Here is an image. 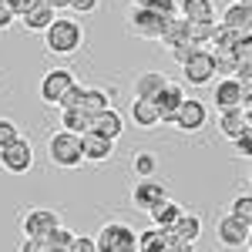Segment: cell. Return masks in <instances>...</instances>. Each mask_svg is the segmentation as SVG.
<instances>
[{
  "instance_id": "f35d334b",
  "label": "cell",
  "mask_w": 252,
  "mask_h": 252,
  "mask_svg": "<svg viewBox=\"0 0 252 252\" xmlns=\"http://www.w3.org/2000/svg\"><path fill=\"white\" fill-rule=\"evenodd\" d=\"M232 145H235V152H239L242 158H252V125H246V131L235 138Z\"/></svg>"
},
{
  "instance_id": "e575fe53",
  "label": "cell",
  "mask_w": 252,
  "mask_h": 252,
  "mask_svg": "<svg viewBox=\"0 0 252 252\" xmlns=\"http://www.w3.org/2000/svg\"><path fill=\"white\" fill-rule=\"evenodd\" d=\"M232 54L239 58V64H252V34H242V37L235 40Z\"/></svg>"
},
{
  "instance_id": "ffe728a7",
  "label": "cell",
  "mask_w": 252,
  "mask_h": 252,
  "mask_svg": "<svg viewBox=\"0 0 252 252\" xmlns=\"http://www.w3.org/2000/svg\"><path fill=\"white\" fill-rule=\"evenodd\" d=\"M91 125H94V118L84 108H61V128H67L74 135H84V131H91Z\"/></svg>"
},
{
  "instance_id": "e0dca14e",
  "label": "cell",
  "mask_w": 252,
  "mask_h": 252,
  "mask_svg": "<svg viewBox=\"0 0 252 252\" xmlns=\"http://www.w3.org/2000/svg\"><path fill=\"white\" fill-rule=\"evenodd\" d=\"M219 24H225V27H229V31H235L239 37H242V34H252V14L242 7V3H239V0H235V3H229V7L222 10V20H219Z\"/></svg>"
},
{
  "instance_id": "ba28073f",
  "label": "cell",
  "mask_w": 252,
  "mask_h": 252,
  "mask_svg": "<svg viewBox=\"0 0 252 252\" xmlns=\"http://www.w3.org/2000/svg\"><path fill=\"white\" fill-rule=\"evenodd\" d=\"M74 84V74L67 67H54L40 78V101L44 104H61V97L67 94V88Z\"/></svg>"
},
{
  "instance_id": "b9f144b4",
  "label": "cell",
  "mask_w": 252,
  "mask_h": 252,
  "mask_svg": "<svg viewBox=\"0 0 252 252\" xmlns=\"http://www.w3.org/2000/svg\"><path fill=\"white\" fill-rule=\"evenodd\" d=\"M168 252H195V242H192V239H182V235L168 232Z\"/></svg>"
},
{
  "instance_id": "f6af8a7d",
  "label": "cell",
  "mask_w": 252,
  "mask_h": 252,
  "mask_svg": "<svg viewBox=\"0 0 252 252\" xmlns=\"http://www.w3.org/2000/svg\"><path fill=\"white\" fill-rule=\"evenodd\" d=\"M242 108H246V111L252 108V81H249V84H242Z\"/></svg>"
},
{
  "instance_id": "f1b7e54d",
  "label": "cell",
  "mask_w": 252,
  "mask_h": 252,
  "mask_svg": "<svg viewBox=\"0 0 252 252\" xmlns=\"http://www.w3.org/2000/svg\"><path fill=\"white\" fill-rule=\"evenodd\" d=\"M47 249L51 252H74V232L58 225L54 232H47Z\"/></svg>"
},
{
  "instance_id": "74e56055",
  "label": "cell",
  "mask_w": 252,
  "mask_h": 252,
  "mask_svg": "<svg viewBox=\"0 0 252 252\" xmlns=\"http://www.w3.org/2000/svg\"><path fill=\"white\" fill-rule=\"evenodd\" d=\"M20 252H51L47 249V235H24Z\"/></svg>"
},
{
  "instance_id": "4316f807",
  "label": "cell",
  "mask_w": 252,
  "mask_h": 252,
  "mask_svg": "<svg viewBox=\"0 0 252 252\" xmlns=\"http://www.w3.org/2000/svg\"><path fill=\"white\" fill-rule=\"evenodd\" d=\"M212 54H215V78H235L239 58L232 54V47H219V51H212Z\"/></svg>"
},
{
  "instance_id": "4fadbf2b",
  "label": "cell",
  "mask_w": 252,
  "mask_h": 252,
  "mask_svg": "<svg viewBox=\"0 0 252 252\" xmlns=\"http://www.w3.org/2000/svg\"><path fill=\"white\" fill-rule=\"evenodd\" d=\"M131 121H135V128L141 131H152L161 125V111H158L155 97H135L131 101Z\"/></svg>"
},
{
  "instance_id": "ab89813d",
  "label": "cell",
  "mask_w": 252,
  "mask_h": 252,
  "mask_svg": "<svg viewBox=\"0 0 252 252\" xmlns=\"http://www.w3.org/2000/svg\"><path fill=\"white\" fill-rule=\"evenodd\" d=\"M148 7H155V14L165 17V20L178 17V3H175V0H155V3H148Z\"/></svg>"
},
{
  "instance_id": "7402d4cb",
  "label": "cell",
  "mask_w": 252,
  "mask_h": 252,
  "mask_svg": "<svg viewBox=\"0 0 252 252\" xmlns=\"http://www.w3.org/2000/svg\"><path fill=\"white\" fill-rule=\"evenodd\" d=\"M178 14L195 24V20H215V3L212 0H182L178 3Z\"/></svg>"
},
{
  "instance_id": "3957f363",
  "label": "cell",
  "mask_w": 252,
  "mask_h": 252,
  "mask_svg": "<svg viewBox=\"0 0 252 252\" xmlns=\"http://www.w3.org/2000/svg\"><path fill=\"white\" fill-rule=\"evenodd\" d=\"M97 252H138V229L128 222H104L94 235Z\"/></svg>"
},
{
  "instance_id": "52a82bcc",
  "label": "cell",
  "mask_w": 252,
  "mask_h": 252,
  "mask_svg": "<svg viewBox=\"0 0 252 252\" xmlns=\"http://www.w3.org/2000/svg\"><path fill=\"white\" fill-rule=\"evenodd\" d=\"M215 239H219L222 249H242L246 239H249V225L229 212V215H222V219L215 222Z\"/></svg>"
},
{
  "instance_id": "f546056e",
  "label": "cell",
  "mask_w": 252,
  "mask_h": 252,
  "mask_svg": "<svg viewBox=\"0 0 252 252\" xmlns=\"http://www.w3.org/2000/svg\"><path fill=\"white\" fill-rule=\"evenodd\" d=\"M131 172H135V178H152V175L158 172V161L152 152H138L135 158H131Z\"/></svg>"
},
{
  "instance_id": "4dcf8cb0",
  "label": "cell",
  "mask_w": 252,
  "mask_h": 252,
  "mask_svg": "<svg viewBox=\"0 0 252 252\" xmlns=\"http://www.w3.org/2000/svg\"><path fill=\"white\" fill-rule=\"evenodd\" d=\"M229 212H232L235 219H242V222L252 229V195H235L232 205H229Z\"/></svg>"
},
{
  "instance_id": "c3c4849f",
  "label": "cell",
  "mask_w": 252,
  "mask_h": 252,
  "mask_svg": "<svg viewBox=\"0 0 252 252\" xmlns=\"http://www.w3.org/2000/svg\"><path fill=\"white\" fill-rule=\"evenodd\" d=\"M239 3H242V7H246V10L252 14V0H239Z\"/></svg>"
},
{
  "instance_id": "8fae6325",
  "label": "cell",
  "mask_w": 252,
  "mask_h": 252,
  "mask_svg": "<svg viewBox=\"0 0 252 252\" xmlns=\"http://www.w3.org/2000/svg\"><path fill=\"white\" fill-rule=\"evenodd\" d=\"M81 152H84V161H94V165H101V161H111V155H115V138L101 135V131H84L81 135Z\"/></svg>"
},
{
  "instance_id": "60d3db41",
  "label": "cell",
  "mask_w": 252,
  "mask_h": 252,
  "mask_svg": "<svg viewBox=\"0 0 252 252\" xmlns=\"http://www.w3.org/2000/svg\"><path fill=\"white\" fill-rule=\"evenodd\" d=\"M14 20H20V17H17V10L10 7V0H0V31L14 27Z\"/></svg>"
},
{
  "instance_id": "d590c367",
  "label": "cell",
  "mask_w": 252,
  "mask_h": 252,
  "mask_svg": "<svg viewBox=\"0 0 252 252\" xmlns=\"http://www.w3.org/2000/svg\"><path fill=\"white\" fill-rule=\"evenodd\" d=\"M198 47H202V44H195L192 37H185V40H182V44H175V47H172V58L178 61V64H185V61L192 58V54H195V51H198Z\"/></svg>"
},
{
  "instance_id": "7a4b0ae2",
  "label": "cell",
  "mask_w": 252,
  "mask_h": 252,
  "mask_svg": "<svg viewBox=\"0 0 252 252\" xmlns=\"http://www.w3.org/2000/svg\"><path fill=\"white\" fill-rule=\"evenodd\" d=\"M47 158H51V165H58V168H78L81 161H84V152H81V135L74 131H67V128H61L51 135L47 141Z\"/></svg>"
},
{
  "instance_id": "484cf974",
  "label": "cell",
  "mask_w": 252,
  "mask_h": 252,
  "mask_svg": "<svg viewBox=\"0 0 252 252\" xmlns=\"http://www.w3.org/2000/svg\"><path fill=\"white\" fill-rule=\"evenodd\" d=\"M185 37H189V20L178 14V17H172L168 24H165V31H161V37H158V40H161V44L172 51L175 44H182Z\"/></svg>"
},
{
  "instance_id": "d6a6232c",
  "label": "cell",
  "mask_w": 252,
  "mask_h": 252,
  "mask_svg": "<svg viewBox=\"0 0 252 252\" xmlns=\"http://www.w3.org/2000/svg\"><path fill=\"white\" fill-rule=\"evenodd\" d=\"M84 91H88V88L74 81V84L67 88V94L61 97V104H58V108H81V104H84Z\"/></svg>"
},
{
  "instance_id": "d4e9b609",
  "label": "cell",
  "mask_w": 252,
  "mask_h": 252,
  "mask_svg": "<svg viewBox=\"0 0 252 252\" xmlns=\"http://www.w3.org/2000/svg\"><path fill=\"white\" fill-rule=\"evenodd\" d=\"M172 235H182V239H192V242H198V235H202V219L195 212H182L178 219H175V225L168 229Z\"/></svg>"
},
{
  "instance_id": "7bdbcfd3",
  "label": "cell",
  "mask_w": 252,
  "mask_h": 252,
  "mask_svg": "<svg viewBox=\"0 0 252 252\" xmlns=\"http://www.w3.org/2000/svg\"><path fill=\"white\" fill-rule=\"evenodd\" d=\"M97 3H101V0H71V10H78V14H94Z\"/></svg>"
},
{
  "instance_id": "44dd1931",
  "label": "cell",
  "mask_w": 252,
  "mask_h": 252,
  "mask_svg": "<svg viewBox=\"0 0 252 252\" xmlns=\"http://www.w3.org/2000/svg\"><path fill=\"white\" fill-rule=\"evenodd\" d=\"M94 131H101V135H108V138H121L125 135V118L118 115L115 108H108V111H101V115H94V125H91Z\"/></svg>"
},
{
  "instance_id": "6da1fadb",
  "label": "cell",
  "mask_w": 252,
  "mask_h": 252,
  "mask_svg": "<svg viewBox=\"0 0 252 252\" xmlns=\"http://www.w3.org/2000/svg\"><path fill=\"white\" fill-rule=\"evenodd\" d=\"M84 44V27L74 17H54L51 27L44 31V47L51 54H74Z\"/></svg>"
},
{
  "instance_id": "9a60e30c",
  "label": "cell",
  "mask_w": 252,
  "mask_h": 252,
  "mask_svg": "<svg viewBox=\"0 0 252 252\" xmlns=\"http://www.w3.org/2000/svg\"><path fill=\"white\" fill-rule=\"evenodd\" d=\"M182 101H185V91H182V84H172V81L155 94V104H158V111H161V125H172V118L182 108Z\"/></svg>"
},
{
  "instance_id": "5bb4252c",
  "label": "cell",
  "mask_w": 252,
  "mask_h": 252,
  "mask_svg": "<svg viewBox=\"0 0 252 252\" xmlns=\"http://www.w3.org/2000/svg\"><path fill=\"white\" fill-rule=\"evenodd\" d=\"M58 17V10L47 3V0H34L24 14H20V20H24V27L27 31H37V34H44L47 27H51V20Z\"/></svg>"
},
{
  "instance_id": "7c38bea8",
  "label": "cell",
  "mask_w": 252,
  "mask_h": 252,
  "mask_svg": "<svg viewBox=\"0 0 252 252\" xmlns=\"http://www.w3.org/2000/svg\"><path fill=\"white\" fill-rule=\"evenodd\" d=\"M58 225H61V215L54 209H44V205L31 209V212L24 215V222H20L24 235H47V232H54Z\"/></svg>"
},
{
  "instance_id": "30bf717a",
  "label": "cell",
  "mask_w": 252,
  "mask_h": 252,
  "mask_svg": "<svg viewBox=\"0 0 252 252\" xmlns=\"http://www.w3.org/2000/svg\"><path fill=\"white\" fill-rule=\"evenodd\" d=\"M165 195L168 192H165V185L158 182L155 175H152V178H138L135 189H131V205H135L138 212H152Z\"/></svg>"
},
{
  "instance_id": "8d00e7d4",
  "label": "cell",
  "mask_w": 252,
  "mask_h": 252,
  "mask_svg": "<svg viewBox=\"0 0 252 252\" xmlns=\"http://www.w3.org/2000/svg\"><path fill=\"white\" fill-rule=\"evenodd\" d=\"M17 138H20L17 121H10V118H0V148H3V145H10V141H17Z\"/></svg>"
},
{
  "instance_id": "83f0119b",
  "label": "cell",
  "mask_w": 252,
  "mask_h": 252,
  "mask_svg": "<svg viewBox=\"0 0 252 252\" xmlns=\"http://www.w3.org/2000/svg\"><path fill=\"white\" fill-rule=\"evenodd\" d=\"M81 108L94 118V115H101V111H108V108H111V94H108V91H101V88H88V91H84V104H81Z\"/></svg>"
},
{
  "instance_id": "ac0fdd59",
  "label": "cell",
  "mask_w": 252,
  "mask_h": 252,
  "mask_svg": "<svg viewBox=\"0 0 252 252\" xmlns=\"http://www.w3.org/2000/svg\"><path fill=\"white\" fill-rule=\"evenodd\" d=\"M219 131L235 141V138L246 131V108L239 104V108H225V111H219Z\"/></svg>"
},
{
  "instance_id": "836d02e7",
  "label": "cell",
  "mask_w": 252,
  "mask_h": 252,
  "mask_svg": "<svg viewBox=\"0 0 252 252\" xmlns=\"http://www.w3.org/2000/svg\"><path fill=\"white\" fill-rule=\"evenodd\" d=\"M235 40H239V34H235V31H229L225 24H215V34H212V40H209V44H215V51H219V47H232Z\"/></svg>"
},
{
  "instance_id": "bcb514c9",
  "label": "cell",
  "mask_w": 252,
  "mask_h": 252,
  "mask_svg": "<svg viewBox=\"0 0 252 252\" xmlns=\"http://www.w3.org/2000/svg\"><path fill=\"white\" fill-rule=\"evenodd\" d=\"M31 3H34V0H10V7L17 10V17L24 14V10H27V7H31Z\"/></svg>"
},
{
  "instance_id": "277c9868",
  "label": "cell",
  "mask_w": 252,
  "mask_h": 252,
  "mask_svg": "<svg viewBox=\"0 0 252 252\" xmlns=\"http://www.w3.org/2000/svg\"><path fill=\"white\" fill-rule=\"evenodd\" d=\"M0 168L7 175H27L34 168V148H31V141L24 135L0 148Z\"/></svg>"
},
{
  "instance_id": "9c48e42d",
  "label": "cell",
  "mask_w": 252,
  "mask_h": 252,
  "mask_svg": "<svg viewBox=\"0 0 252 252\" xmlns=\"http://www.w3.org/2000/svg\"><path fill=\"white\" fill-rule=\"evenodd\" d=\"M165 24H168V20L158 17L155 7H135V10H131V17H128V27L135 31L138 37H148V40H158V37H161Z\"/></svg>"
},
{
  "instance_id": "1f68e13d",
  "label": "cell",
  "mask_w": 252,
  "mask_h": 252,
  "mask_svg": "<svg viewBox=\"0 0 252 252\" xmlns=\"http://www.w3.org/2000/svg\"><path fill=\"white\" fill-rule=\"evenodd\" d=\"M212 34H215V20H195V24H189V37L195 44H209Z\"/></svg>"
},
{
  "instance_id": "8992f818",
  "label": "cell",
  "mask_w": 252,
  "mask_h": 252,
  "mask_svg": "<svg viewBox=\"0 0 252 252\" xmlns=\"http://www.w3.org/2000/svg\"><path fill=\"white\" fill-rule=\"evenodd\" d=\"M172 125L178 128V131H185V135L202 131V128L209 125V104H205V101H198V97H185V101H182V108L175 111Z\"/></svg>"
},
{
  "instance_id": "603a6c76",
  "label": "cell",
  "mask_w": 252,
  "mask_h": 252,
  "mask_svg": "<svg viewBox=\"0 0 252 252\" xmlns=\"http://www.w3.org/2000/svg\"><path fill=\"white\" fill-rule=\"evenodd\" d=\"M165 84H168V78L161 71H141L135 78V97H155Z\"/></svg>"
},
{
  "instance_id": "5b68a950",
  "label": "cell",
  "mask_w": 252,
  "mask_h": 252,
  "mask_svg": "<svg viewBox=\"0 0 252 252\" xmlns=\"http://www.w3.org/2000/svg\"><path fill=\"white\" fill-rule=\"evenodd\" d=\"M182 78L189 81L192 88H205L215 81V54L209 47H198L192 58L182 64Z\"/></svg>"
},
{
  "instance_id": "d6986e66",
  "label": "cell",
  "mask_w": 252,
  "mask_h": 252,
  "mask_svg": "<svg viewBox=\"0 0 252 252\" xmlns=\"http://www.w3.org/2000/svg\"><path fill=\"white\" fill-rule=\"evenodd\" d=\"M138 252H168V229L152 225L138 232Z\"/></svg>"
},
{
  "instance_id": "2e32d148",
  "label": "cell",
  "mask_w": 252,
  "mask_h": 252,
  "mask_svg": "<svg viewBox=\"0 0 252 252\" xmlns=\"http://www.w3.org/2000/svg\"><path fill=\"white\" fill-rule=\"evenodd\" d=\"M215 108L225 111V108H239L242 104V81L239 78H219L215 81Z\"/></svg>"
},
{
  "instance_id": "cb8c5ba5",
  "label": "cell",
  "mask_w": 252,
  "mask_h": 252,
  "mask_svg": "<svg viewBox=\"0 0 252 252\" xmlns=\"http://www.w3.org/2000/svg\"><path fill=\"white\" fill-rule=\"evenodd\" d=\"M182 212H185V209H182L175 198H168V195H165V198H161V202H158V205H155L148 215H152V222H155V225H161V229H172L175 219H178Z\"/></svg>"
},
{
  "instance_id": "7dc6e473",
  "label": "cell",
  "mask_w": 252,
  "mask_h": 252,
  "mask_svg": "<svg viewBox=\"0 0 252 252\" xmlns=\"http://www.w3.org/2000/svg\"><path fill=\"white\" fill-rule=\"evenodd\" d=\"M54 10H71V0H47Z\"/></svg>"
},
{
  "instance_id": "681fc988",
  "label": "cell",
  "mask_w": 252,
  "mask_h": 252,
  "mask_svg": "<svg viewBox=\"0 0 252 252\" xmlns=\"http://www.w3.org/2000/svg\"><path fill=\"white\" fill-rule=\"evenodd\" d=\"M249 178H252V168H249Z\"/></svg>"
},
{
  "instance_id": "ee69618b",
  "label": "cell",
  "mask_w": 252,
  "mask_h": 252,
  "mask_svg": "<svg viewBox=\"0 0 252 252\" xmlns=\"http://www.w3.org/2000/svg\"><path fill=\"white\" fill-rule=\"evenodd\" d=\"M74 252H97L94 239H88V235H74Z\"/></svg>"
}]
</instances>
